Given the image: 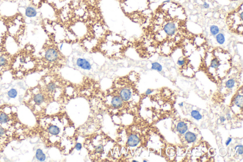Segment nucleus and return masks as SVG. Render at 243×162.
Listing matches in <instances>:
<instances>
[{
	"mask_svg": "<svg viewBox=\"0 0 243 162\" xmlns=\"http://www.w3.org/2000/svg\"><path fill=\"white\" fill-rule=\"evenodd\" d=\"M179 105L180 106V107H182L183 106V102H181V103H180L179 104Z\"/></svg>",
	"mask_w": 243,
	"mask_h": 162,
	"instance_id": "34",
	"label": "nucleus"
},
{
	"mask_svg": "<svg viewBox=\"0 0 243 162\" xmlns=\"http://www.w3.org/2000/svg\"><path fill=\"white\" fill-rule=\"evenodd\" d=\"M220 121H221V122L223 123V122H224L225 121L226 119H225V118L224 116H221V117H220Z\"/></svg>",
	"mask_w": 243,
	"mask_h": 162,
	"instance_id": "32",
	"label": "nucleus"
},
{
	"mask_svg": "<svg viewBox=\"0 0 243 162\" xmlns=\"http://www.w3.org/2000/svg\"><path fill=\"white\" fill-rule=\"evenodd\" d=\"M120 96L123 100L128 101L131 98L132 92L129 88H124L120 91Z\"/></svg>",
	"mask_w": 243,
	"mask_h": 162,
	"instance_id": "5",
	"label": "nucleus"
},
{
	"mask_svg": "<svg viewBox=\"0 0 243 162\" xmlns=\"http://www.w3.org/2000/svg\"><path fill=\"white\" fill-rule=\"evenodd\" d=\"M58 57V53L54 48H50L48 49L45 54V59L50 62H54L57 61Z\"/></svg>",
	"mask_w": 243,
	"mask_h": 162,
	"instance_id": "3",
	"label": "nucleus"
},
{
	"mask_svg": "<svg viewBox=\"0 0 243 162\" xmlns=\"http://www.w3.org/2000/svg\"><path fill=\"white\" fill-rule=\"evenodd\" d=\"M226 118L227 119V120H231L232 119V117L229 113L226 114Z\"/></svg>",
	"mask_w": 243,
	"mask_h": 162,
	"instance_id": "33",
	"label": "nucleus"
},
{
	"mask_svg": "<svg viewBox=\"0 0 243 162\" xmlns=\"http://www.w3.org/2000/svg\"><path fill=\"white\" fill-rule=\"evenodd\" d=\"M8 95L10 98H15L17 95V92L15 89L12 88L10 90L8 91Z\"/></svg>",
	"mask_w": 243,
	"mask_h": 162,
	"instance_id": "20",
	"label": "nucleus"
},
{
	"mask_svg": "<svg viewBox=\"0 0 243 162\" xmlns=\"http://www.w3.org/2000/svg\"><path fill=\"white\" fill-rule=\"evenodd\" d=\"M243 4L235 10L230 12L226 18L227 26L231 32L236 34H243Z\"/></svg>",
	"mask_w": 243,
	"mask_h": 162,
	"instance_id": "2",
	"label": "nucleus"
},
{
	"mask_svg": "<svg viewBox=\"0 0 243 162\" xmlns=\"http://www.w3.org/2000/svg\"><path fill=\"white\" fill-rule=\"evenodd\" d=\"M0 78H1V76H0Z\"/></svg>",
	"mask_w": 243,
	"mask_h": 162,
	"instance_id": "38",
	"label": "nucleus"
},
{
	"mask_svg": "<svg viewBox=\"0 0 243 162\" xmlns=\"http://www.w3.org/2000/svg\"><path fill=\"white\" fill-rule=\"evenodd\" d=\"M153 92V90L152 89H148L146 91V92H145V95H149L151 94Z\"/></svg>",
	"mask_w": 243,
	"mask_h": 162,
	"instance_id": "28",
	"label": "nucleus"
},
{
	"mask_svg": "<svg viewBox=\"0 0 243 162\" xmlns=\"http://www.w3.org/2000/svg\"><path fill=\"white\" fill-rule=\"evenodd\" d=\"M152 70H156L158 72H161L163 71V67L158 62H153L152 64Z\"/></svg>",
	"mask_w": 243,
	"mask_h": 162,
	"instance_id": "17",
	"label": "nucleus"
},
{
	"mask_svg": "<svg viewBox=\"0 0 243 162\" xmlns=\"http://www.w3.org/2000/svg\"><path fill=\"white\" fill-rule=\"evenodd\" d=\"M203 7L205 9H208L210 7V5H209V4H207V3L205 2L203 4Z\"/></svg>",
	"mask_w": 243,
	"mask_h": 162,
	"instance_id": "30",
	"label": "nucleus"
},
{
	"mask_svg": "<svg viewBox=\"0 0 243 162\" xmlns=\"http://www.w3.org/2000/svg\"><path fill=\"white\" fill-rule=\"evenodd\" d=\"M143 162H147V161H146V160H143Z\"/></svg>",
	"mask_w": 243,
	"mask_h": 162,
	"instance_id": "36",
	"label": "nucleus"
},
{
	"mask_svg": "<svg viewBox=\"0 0 243 162\" xmlns=\"http://www.w3.org/2000/svg\"><path fill=\"white\" fill-rule=\"evenodd\" d=\"M236 147H238V149H237V152H238V153L240 155H242L243 153V145H237V146H236Z\"/></svg>",
	"mask_w": 243,
	"mask_h": 162,
	"instance_id": "25",
	"label": "nucleus"
},
{
	"mask_svg": "<svg viewBox=\"0 0 243 162\" xmlns=\"http://www.w3.org/2000/svg\"><path fill=\"white\" fill-rule=\"evenodd\" d=\"M48 131L50 134L54 135H58L60 132V129L57 125H51L48 128Z\"/></svg>",
	"mask_w": 243,
	"mask_h": 162,
	"instance_id": "12",
	"label": "nucleus"
},
{
	"mask_svg": "<svg viewBox=\"0 0 243 162\" xmlns=\"http://www.w3.org/2000/svg\"><path fill=\"white\" fill-rule=\"evenodd\" d=\"M232 138L228 137V138L226 140V146H228V145H229L230 143L232 141Z\"/></svg>",
	"mask_w": 243,
	"mask_h": 162,
	"instance_id": "29",
	"label": "nucleus"
},
{
	"mask_svg": "<svg viewBox=\"0 0 243 162\" xmlns=\"http://www.w3.org/2000/svg\"><path fill=\"white\" fill-rule=\"evenodd\" d=\"M209 61L208 72L213 78L222 79L229 72L231 66V57L229 53L222 48L214 49L206 55Z\"/></svg>",
	"mask_w": 243,
	"mask_h": 162,
	"instance_id": "1",
	"label": "nucleus"
},
{
	"mask_svg": "<svg viewBox=\"0 0 243 162\" xmlns=\"http://www.w3.org/2000/svg\"><path fill=\"white\" fill-rule=\"evenodd\" d=\"M191 117L196 120H200L202 118V115L197 110H192L191 112Z\"/></svg>",
	"mask_w": 243,
	"mask_h": 162,
	"instance_id": "18",
	"label": "nucleus"
},
{
	"mask_svg": "<svg viewBox=\"0 0 243 162\" xmlns=\"http://www.w3.org/2000/svg\"><path fill=\"white\" fill-rule=\"evenodd\" d=\"M185 139L189 143H192L196 140V135L193 132L189 131L185 134Z\"/></svg>",
	"mask_w": 243,
	"mask_h": 162,
	"instance_id": "10",
	"label": "nucleus"
},
{
	"mask_svg": "<svg viewBox=\"0 0 243 162\" xmlns=\"http://www.w3.org/2000/svg\"><path fill=\"white\" fill-rule=\"evenodd\" d=\"M186 63V59L184 57H180L177 61V64L180 66H183Z\"/></svg>",
	"mask_w": 243,
	"mask_h": 162,
	"instance_id": "23",
	"label": "nucleus"
},
{
	"mask_svg": "<svg viewBox=\"0 0 243 162\" xmlns=\"http://www.w3.org/2000/svg\"><path fill=\"white\" fill-rule=\"evenodd\" d=\"M231 1H237V0H231Z\"/></svg>",
	"mask_w": 243,
	"mask_h": 162,
	"instance_id": "37",
	"label": "nucleus"
},
{
	"mask_svg": "<svg viewBox=\"0 0 243 162\" xmlns=\"http://www.w3.org/2000/svg\"><path fill=\"white\" fill-rule=\"evenodd\" d=\"M56 87H57V86L55 83H50V84L48 85L47 86V89L48 90V91H53L55 90V89L56 88Z\"/></svg>",
	"mask_w": 243,
	"mask_h": 162,
	"instance_id": "22",
	"label": "nucleus"
},
{
	"mask_svg": "<svg viewBox=\"0 0 243 162\" xmlns=\"http://www.w3.org/2000/svg\"><path fill=\"white\" fill-rule=\"evenodd\" d=\"M219 28L216 25H213L210 27V32L213 36H216L219 33Z\"/></svg>",
	"mask_w": 243,
	"mask_h": 162,
	"instance_id": "16",
	"label": "nucleus"
},
{
	"mask_svg": "<svg viewBox=\"0 0 243 162\" xmlns=\"http://www.w3.org/2000/svg\"><path fill=\"white\" fill-rule=\"evenodd\" d=\"M103 147L102 145H98L97 146V148H96V151L98 153H101V152H102L103 151Z\"/></svg>",
	"mask_w": 243,
	"mask_h": 162,
	"instance_id": "26",
	"label": "nucleus"
},
{
	"mask_svg": "<svg viewBox=\"0 0 243 162\" xmlns=\"http://www.w3.org/2000/svg\"><path fill=\"white\" fill-rule=\"evenodd\" d=\"M37 15V11L36 9L32 6H28L25 10V15L28 18H34Z\"/></svg>",
	"mask_w": 243,
	"mask_h": 162,
	"instance_id": "7",
	"label": "nucleus"
},
{
	"mask_svg": "<svg viewBox=\"0 0 243 162\" xmlns=\"http://www.w3.org/2000/svg\"><path fill=\"white\" fill-rule=\"evenodd\" d=\"M82 144L81 143H77V144L75 145V148L77 149V150L79 151V150H80L81 148H82Z\"/></svg>",
	"mask_w": 243,
	"mask_h": 162,
	"instance_id": "27",
	"label": "nucleus"
},
{
	"mask_svg": "<svg viewBox=\"0 0 243 162\" xmlns=\"http://www.w3.org/2000/svg\"><path fill=\"white\" fill-rule=\"evenodd\" d=\"M44 99V98L43 96L42 95L38 94L35 96L34 98V101L36 103L40 104L43 102Z\"/></svg>",
	"mask_w": 243,
	"mask_h": 162,
	"instance_id": "19",
	"label": "nucleus"
},
{
	"mask_svg": "<svg viewBox=\"0 0 243 162\" xmlns=\"http://www.w3.org/2000/svg\"><path fill=\"white\" fill-rule=\"evenodd\" d=\"M235 104L236 107L242 109L243 107V97L242 95L238 94L236 96L234 100Z\"/></svg>",
	"mask_w": 243,
	"mask_h": 162,
	"instance_id": "11",
	"label": "nucleus"
},
{
	"mask_svg": "<svg viewBox=\"0 0 243 162\" xmlns=\"http://www.w3.org/2000/svg\"><path fill=\"white\" fill-rule=\"evenodd\" d=\"M8 120V117L4 113H2L0 115V122L2 123H5Z\"/></svg>",
	"mask_w": 243,
	"mask_h": 162,
	"instance_id": "21",
	"label": "nucleus"
},
{
	"mask_svg": "<svg viewBox=\"0 0 243 162\" xmlns=\"http://www.w3.org/2000/svg\"><path fill=\"white\" fill-rule=\"evenodd\" d=\"M76 64L78 67L84 70L89 71L92 68L90 62L85 59L78 58L77 60Z\"/></svg>",
	"mask_w": 243,
	"mask_h": 162,
	"instance_id": "4",
	"label": "nucleus"
},
{
	"mask_svg": "<svg viewBox=\"0 0 243 162\" xmlns=\"http://www.w3.org/2000/svg\"><path fill=\"white\" fill-rule=\"evenodd\" d=\"M4 133V128L0 126V136H2Z\"/></svg>",
	"mask_w": 243,
	"mask_h": 162,
	"instance_id": "31",
	"label": "nucleus"
},
{
	"mask_svg": "<svg viewBox=\"0 0 243 162\" xmlns=\"http://www.w3.org/2000/svg\"><path fill=\"white\" fill-rule=\"evenodd\" d=\"M112 105L115 108H119L123 104V100L119 97H114L112 100Z\"/></svg>",
	"mask_w": 243,
	"mask_h": 162,
	"instance_id": "9",
	"label": "nucleus"
},
{
	"mask_svg": "<svg viewBox=\"0 0 243 162\" xmlns=\"http://www.w3.org/2000/svg\"><path fill=\"white\" fill-rule=\"evenodd\" d=\"M216 40L218 44L220 45H223L226 41L225 35L223 33H219L216 36Z\"/></svg>",
	"mask_w": 243,
	"mask_h": 162,
	"instance_id": "13",
	"label": "nucleus"
},
{
	"mask_svg": "<svg viewBox=\"0 0 243 162\" xmlns=\"http://www.w3.org/2000/svg\"><path fill=\"white\" fill-rule=\"evenodd\" d=\"M140 143V139L135 135L132 134L129 137L127 143L128 145L132 146L134 147L138 145Z\"/></svg>",
	"mask_w": 243,
	"mask_h": 162,
	"instance_id": "6",
	"label": "nucleus"
},
{
	"mask_svg": "<svg viewBox=\"0 0 243 162\" xmlns=\"http://www.w3.org/2000/svg\"><path fill=\"white\" fill-rule=\"evenodd\" d=\"M133 162H138V161H136V160H133Z\"/></svg>",
	"mask_w": 243,
	"mask_h": 162,
	"instance_id": "35",
	"label": "nucleus"
},
{
	"mask_svg": "<svg viewBox=\"0 0 243 162\" xmlns=\"http://www.w3.org/2000/svg\"><path fill=\"white\" fill-rule=\"evenodd\" d=\"M36 157L39 161L41 162L44 161L46 159V155L44 154L42 150H41L40 149H38L37 150L36 154Z\"/></svg>",
	"mask_w": 243,
	"mask_h": 162,
	"instance_id": "14",
	"label": "nucleus"
},
{
	"mask_svg": "<svg viewBox=\"0 0 243 162\" xmlns=\"http://www.w3.org/2000/svg\"><path fill=\"white\" fill-rule=\"evenodd\" d=\"M177 130L180 134H183L188 130V126L185 122H180L177 126Z\"/></svg>",
	"mask_w": 243,
	"mask_h": 162,
	"instance_id": "8",
	"label": "nucleus"
},
{
	"mask_svg": "<svg viewBox=\"0 0 243 162\" xmlns=\"http://www.w3.org/2000/svg\"><path fill=\"white\" fill-rule=\"evenodd\" d=\"M236 83V81L234 78H229L225 83L226 87L228 89H232L234 87H235Z\"/></svg>",
	"mask_w": 243,
	"mask_h": 162,
	"instance_id": "15",
	"label": "nucleus"
},
{
	"mask_svg": "<svg viewBox=\"0 0 243 162\" xmlns=\"http://www.w3.org/2000/svg\"><path fill=\"white\" fill-rule=\"evenodd\" d=\"M7 62V60L5 57L1 56L0 57V66H4L5 65Z\"/></svg>",
	"mask_w": 243,
	"mask_h": 162,
	"instance_id": "24",
	"label": "nucleus"
}]
</instances>
